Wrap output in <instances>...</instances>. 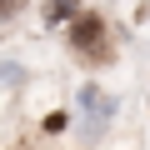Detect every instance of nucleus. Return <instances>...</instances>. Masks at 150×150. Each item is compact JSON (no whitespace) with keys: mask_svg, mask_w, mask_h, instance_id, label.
<instances>
[{"mask_svg":"<svg viewBox=\"0 0 150 150\" xmlns=\"http://www.w3.org/2000/svg\"><path fill=\"white\" fill-rule=\"evenodd\" d=\"M70 40H75V50H85V55H105V25L95 15H75Z\"/></svg>","mask_w":150,"mask_h":150,"instance_id":"obj_1","label":"nucleus"},{"mask_svg":"<svg viewBox=\"0 0 150 150\" xmlns=\"http://www.w3.org/2000/svg\"><path fill=\"white\" fill-rule=\"evenodd\" d=\"M80 105L90 110V125H105V115H110V95H100L95 85H85V90H80Z\"/></svg>","mask_w":150,"mask_h":150,"instance_id":"obj_2","label":"nucleus"},{"mask_svg":"<svg viewBox=\"0 0 150 150\" xmlns=\"http://www.w3.org/2000/svg\"><path fill=\"white\" fill-rule=\"evenodd\" d=\"M45 15H50L55 25H60V20H70V15H75V0H50V10H45Z\"/></svg>","mask_w":150,"mask_h":150,"instance_id":"obj_3","label":"nucleus"},{"mask_svg":"<svg viewBox=\"0 0 150 150\" xmlns=\"http://www.w3.org/2000/svg\"><path fill=\"white\" fill-rule=\"evenodd\" d=\"M20 5H25V0H0V10H5V15H10V10H20Z\"/></svg>","mask_w":150,"mask_h":150,"instance_id":"obj_4","label":"nucleus"}]
</instances>
